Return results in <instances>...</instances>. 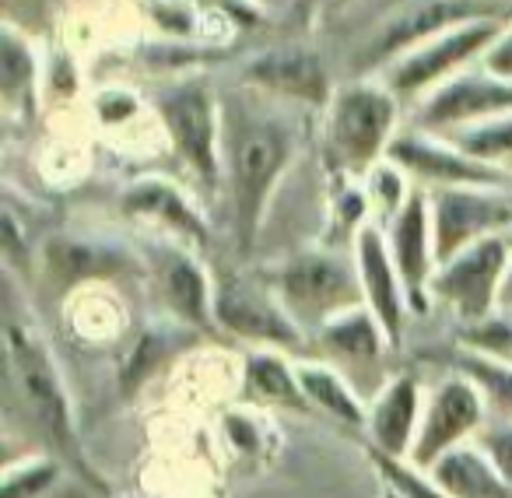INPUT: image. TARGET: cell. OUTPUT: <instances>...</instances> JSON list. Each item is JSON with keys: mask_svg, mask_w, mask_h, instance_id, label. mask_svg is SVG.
<instances>
[{"mask_svg": "<svg viewBox=\"0 0 512 498\" xmlns=\"http://www.w3.org/2000/svg\"><path fill=\"white\" fill-rule=\"evenodd\" d=\"M4 355H8V383L11 393L22 404L25 418L32 421L46 446L53 449L64 467H71L78 477H85L92 488H106L95 467L88 463V453L81 446L78 418H74V404L67 383L60 376V365L53 358L50 344H46L43 330L36 327L29 313L8 302L4 313Z\"/></svg>", "mask_w": 512, "mask_h": 498, "instance_id": "6da1fadb", "label": "cell"}, {"mask_svg": "<svg viewBox=\"0 0 512 498\" xmlns=\"http://www.w3.org/2000/svg\"><path fill=\"white\" fill-rule=\"evenodd\" d=\"M292 134L271 116L232 106L225 116V169L239 246L249 249L271 204L281 172L292 162Z\"/></svg>", "mask_w": 512, "mask_h": 498, "instance_id": "7a4b0ae2", "label": "cell"}, {"mask_svg": "<svg viewBox=\"0 0 512 498\" xmlns=\"http://www.w3.org/2000/svg\"><path fill=\"white\" fill-rule=\"evenodd\" d=\"M397 99L376 85H348L330 99L327 151L348 176H369L393 144Z\"/></svg>", "mask_w": 512, "mask_h": 498, "instance_id": "3957f363", "label": "cell"}, {"mask_svg": "<svg viewBox=\"0 0 512 498\" xmlns=\"http://www.w3.org/2000/svg\"><path fill=\"white\" fill-rule=\"evenodd\" d=\"M274 295L299 327L316 330L348 309L365 306L358 267L323 249H309L285 260L274 271Z\"/></svg>", "mask_w": 512, "mask_h": 498, "instance_id": "277c9868", "label": "cell"}, {"mask_svg": "<svg viewBox=\"0 0 512 498\" xmlns=\"http://www.w3.org/2000/svg\"><path fill=\"white\" fill-rule=\"evenodd\" d=\"M512 264V242L502 235H488V239L474 242L453 260L435 267L432 278V299L446 302L456 313V320L481 323L495 316V306L502 302V288L509 278Z\"/></svg>", "mask_w": 512, "mask_h": 498, "instance_id": "5b68a950", "label": "cell"}, {"mask_svg": "<svg viewBox=\"0 0 512 498\" xmlns=\"http://www.w3.org/2000/svg\"><path fill=\"white\" fill-rule=\"evenodd\" d=\"M484 425H488V400H484V393L467 376L453 372L449 379H442V383H435L428 390L418 439H414L411 449V463L428 470L449 449L474 439Z\"/></svg>", "mask_w": 512, "mask_h": 498, "instance_id": "8992f818", "label": "cell"}, {"mask_svg": "<svg viewBox=\"0 0 512 498\" xmlns=\"http://www.w3.org/2000/svg\"><path fill=\"white\" fill-rule=\"evenodd\" d=\"M512 225V207L488 186H439L432 193L435 264H446L474 242L502 235Z\"/></svg>", "mask_w": 512, "mask_h": 498, "instance_id": "52a82bcc", "label": "cell"}, {"mask_svg": "<svg viewBox=\"0 0 512 498\" xmlns=\"http://www.w3.org/2000/svg\"><path fill=\"white\" fill-rule=\"evenodd\" d=\"M158 113L179 158L207 190H214L221 179V120L211 92L204 85H179L162 95Z\"/></svg>", "mask_w": 512, "mask_h": 498, "instance_id": "ba28073f", "label": "cell"}, {"mask_svg": "<svg viewBox=\"0 0 512 498\" xmlns=\"http://www.w3.org/2000/svg\"><path fill=\"white\" fill-rule=\"evenodd\" d=\"M214 320H218L221 330L242 337V341L260 344V348H302V327L281 306L278 295H271L260 285H249L242 278H228L214 288Z\"/></svg>", "mask_w": 512, "mask_h": 498, "instance_id": "9c48e42d", "label": "cell"}, {"mask_svg": "<svg viewBox=\"0 0 512 498\" xmlns=\"http://www.w3.org/2000/svg\"><path fill=\"white\" fill-rule=\"evenodd\" d=\"M390 253L407 292V306L414 313H428L435 278V235H432V200L425 193H411L390 225Z\"/></svg>", "mask_w": 512, "mask_h": 498, "instance_id": "30bf717a", "label": "cell"}, {"mask_svg": "<svg viewBox=\"0 0 512 498\" xmlns=\"http://www.w3.org/2000/svg\"><path fill=\"white\" fill-rule=\"evenodd\" d=\"M355 267H358V281H362V295L365 306L376 313V320L383 323L386 337L397 348L400 334H404V316H407V292L400 271L393 264L390 242L379 232V225L365 221L355 232Z\"/></svg>", "mask_w": 512, "mask_h": 498, "instance_id": "8fae6325", "label": "cell"}, {"mask_svg": "<svg viewBox=\"0 0 512 498\" xmlns=\"http://www.w3.org/2000/svg\"><path fill=\"white\" fill-rule=\"evenodd\" d=\"M421 411H425V397H421L418 379L411 372L393 376L369 404V425H365L369 449L411 460L414 439L421 428Z\"/></svg>", "mask_w": 512, "mask_h": 498, "instance_id": "7c38bea8", "label": "cell"}, {"mask_svg": "<svg viewBox=\"0 0 512 498\" xmlns=\"http://www.w3.org/2000/svg\"><path fill=\"white\" fill-rule=\"evenodd\" d=\"M386 155L397 169L414 172L435 186H502V172H495L488 162H477L460 148H446L425 137H393Z\"/></svg>", "mask_w": 512, "mask_h": 498, "instance_id": "4fadbf2b", "label": "cell"}, {"mask_svg": "<svg viewBox=\"0 0 512 498\" xmlns=\"http://www.w3.org/2000/svg\"><path fill=\"white\" fill-rule=\"evenodd\" d=\"M512 113V81L498 74L456 78L432 95L421 109V127H456V123L495 120Z\"/></svg>", "mask_w": 512, "mask_h": 498, "instance_id": "5bb4252c", "label": "cell"}, {"mask_svg": "<svg viewBox=\"0 0 512 498\" xmlns=\"http://www.w3.org/2000/svg\"><path fill=\"white\" fill-rule=\"evenodd\" d=\"M151 264H155V278L158 288H162L165 306L183 323L211 334L218 327V320H214V288L207 281L204 267L176 246H158L151 253Z\"/></svg>", "mask_w": 512, "mask_h": 498, "instance_id": "9a60e30c", "label": "cell"}, {"mask_svg": "<svg viewBox=\"0 0 512 498\" xmlns=\"http://www.w3.org/2000/svg\"><path fill=\"white\" fill-rule=\"evenodd\" d=\"M498 36L495 22H463L453 25L446 36L432 39L428 46H421L418 53L404 60V67L393 71V88L397 92H418V88L432 85L435 78H442L446 71H453L456 64L477 53L481 46H488Z\"/></svg>", "mask_w": 512, "mask_h": 498, "instance_id": "2e32d148", "label": "cell"}, {"mask_svg": "<svg viewBox=\"0 0 512 498\" xmlns=\"http://www.w3.org/2000/svg\"><path fill=\"white\" fill-rule=\"evenodd\" d=\"M246 78L253 85H264L278 95H292L302 102H327V71L320 57L306 50H274L249 60Z\"/></svg>", "mask_w": 512, "mask_h": 498, "instance_id": "e0dca14e", "label": "cell"}, {"mask_svg": "<svg viewBox=\"0 0 512 498\" xmlns=\"http://www.w3.org/2000/svg\"><path fill=\"white\" fill-rule=\"evenodd\" d=\"M467 15H470L467 0H428V4H418V8L390 18V22L379 29L372 46L362 53V64H376V60H386L390 53L404 50V46L418 43V39H428L442 29H453V25L463 22Z\"/></svg>", "mask_w": 512, "mask_h": 498, "instance_id": "ac0fdd59", "label": "cell"}, {"mask_svg": "<svg viewBox=\"0 0 512 498\" xmlns=\"http://www.w3.org/2000/svg\"><path fill=\"white\" fill-rule=\"evenodd\" d=\"M428 474L449 498H512V488L477 442L449 449L428 467Z\"/></svg>", "mask_w": 512, "mask_h": 498, "instance_id": "d6986e66", "label": "cell"}, {"mask_svg": "<svg viewBox=\"0 0 512 498\" xmlns=\"http://www.w3.org/2000/svg\"><path fill=\"white\" fill-rule=\"evenodd\" d=\"M123 211L134 214V218L162 221V225H169L172 232L186 235V239L200 242V246L207 242L204 214H200L197 207H193L190 200L176 190V186L165 183V179H155V176L137 179V183L123 193Z\"/></svg>", "mask_w": 512, "mask_h": 498, "instance_id": "ffe728a7", "label": "cell"}, {"mask_svg": "<svg viewBox=\"0 0 512 498\" xmlns=\"http://www.w3.org/2000/svg\"><path fill=\"white\" fill-rule=\"evenodd\" d=\"M242 390L253 404L267 407H295V411H309V400L299 383V365L285 358V351L274 348H256L242 362Z\"/></svg>", "mask_w": 512, "mask_h": 498, "instance_id": "44dd1931", "label": "cell"}, {"mask_svg": "<svg viewBox=\"0 0 512 498\" xmlns=\"http://www.w3.org/2000/svg\"><path fill=\"white\" fill-rule=\"evenodd\" d=\"M316 341L327 355L344 358V362H376L390 348V337L369 306H355L323 323L316 330Z\"/></svg>", "mask_w": 512, "mask_h": 498, "instance_id": "7402d4cb", "label": "cell"}, {"mask_svg": "<svg viewBox=\"0 0 512 498\" xmlns=\"http://www.w3.org/2000/svg\"><path fill=\"white\" fill-rule=\"evenodd\" d=\"M299 383H302V393H306L309 407L323 411L327 418L341 421V425L365 432V425H369V407L358 400V393L351 390V383L337 369L320 365V362H299Z\"/></svg>", "mask_w": 512, "mask_h": 498, "instance_id": "603a6c76", "label": "cell"}, {"mask_svg": "<svg viewBox=\"0 0 512 498\" xmlns=\"http://www.w3.org/2000/svg\"><path fill=\"white\" fill-rule=\"evenodd\" d=\"M449 362H453V372L467 376L470 383L484 393L488 407H495L498 414L512 418V365L495 362V358H488V355H477V351L460 348V344L453 348Z\"/></svg>", "mask_w": 512, "mask_h": 498, "instance_id": "cb8c5ba5", "label": "cell"}, {"mask_svg": "<svg viewBox=\"0 0 512 498\" xmlns=\"http://www.w3.org/2000/svg\"><path fill=\"white\" fill-rule=\"evenodd\" d=\"M369 460L376 463V470L383 474L386 488L397 491L400 498H449L439 484L432 481L428 470H421L418 463L400 460V456H386L379 449H369Z\"/></svg>", "mask_w": 512, "mask_h": 498, "instance_id": "d4e9b609", "label": "cell"}, {"mask_svg": "<svg viewBox=\"0 0 512 498\" xmlns=\"http://www.w3.org/2000/svg\"><path fill=\"white\" fill-rule=\"evenodd\" d=\"M453 148L488 165L502 155H512V113L502 116V120H481L470 130H460L453 137Z\"/></svg>", "mask_w": 512, "mask_h": 498, "instance_id": "484cf974", "label": "cell"}, {"mask_svg": "<svg viewBox=\"0 0 512 498\" xmlns=\"http://www.w3.org/2000/svg\"><path fill=\"white\" fill-rule=\"evenodd\" d=\"M456 344L477 351V355L495 358V362L512 365V313L488 316V320H481V323H467V327H460Z\"/></svg>", "mask_w": 512, "mask_h": 498, "instance_id": "4316f807", "label": "cell"}, {"mask_svg": "<svg viewBox=\"0 0 512 498\" xmlns=\"http://www.w3.org/2000/svg\"><path fill=\"white\" fill-rule=\"evenodd\" d=\"M57 456H32L4 470V498H39L60 477Z\"/></svg>", "mask_w": 512, "mask_h": 498, "instance_id": "83f0119b", "label": "cell"}, {"mask_svg": "<svg viewBox=\"0 0 512 498\" xmlns=\"http://www.w3.org/2000/svg\"><path fill=\"white\" fill-rule=\"evenodd\" d=\"M32 78H36V64H32L29 46H22V39L4 32V50H0V88H4V99H25V92H32Z\"/></svg>", "mask_w": 512, "mask_h": 498, "instance_id": "f1b7e54d", "label": "cell"}, {"mask_svg": "<svg viewBox=\"0 0 512 498\" xmlns=\"http://www.w3.org/2000/svg\"><path fill=\"white\" fill-rule=\"evenodd\" d=\"M477 446L488 453V460L495 463V470L512 488V418L484 425L481 432H477Z\"/></svg>", "mask_w": 512, "mask_h": 498, "instance_id": "f546056e", "label": "cell"}, {"mask_svg": "<svg viewBox=\"0 0 512 498\" xmlns=\"http://www.w3.org/2000/svg\"><path fill=\"white\" fill-rule=\"evenodd\" d=\"M225 428H228V439H232V446H239V453H256V449L264 446L267 425L260 421V414L228 411L225 414Z\"/></svg>", "mask_w": 512, "mask_h": 498, "instance_id": "4dcf8cb0", "label": "cell"}, {"mask_svg": "<svg viewBox=\"0 0 512 498\" xmlns=\"http://www.w3.org/2000/svg\"><path fill=\"white\" fill-rule=\"evenodd\" d=\"M488 71L498 74V78H512V32L495 43V50L488 57Z\"/></svg>", "mask_w": 512, "mask_h": 498, "instance_id": "1f68e13d", "label": "cell"}, {"mask_svg": "<svg viewBox=\"0 0 512 498\" xmlns=\"http://www.w3.org/2000/svg\"><path fill=\"white\" fill-rule=\"evenodd\" d=\"M320 4H323V0H295V15H299V22H306V18H313Z\"/></svg>", "mask_w": 512, "mask_h": 498, "instance_id": "d6a6232c", "label": "cell"}, {"mask_svg": "<svg viewBox=\"0 0 512 498\" xmlns=\"http://www.w3.org/2000/svg\"><path fill=\"white\" fill-rule=\"evenodd\" d=\"M502 302L512 309V264H509V278H505V288H502Z\"/></svg>", "mask_w": 512, "mask_h": 498, "instance_id": "836d02e7", "label": "cell"}, {"mask_svg": "<svg viewBox=\"0 0 512 498\" xmlns=\"http://www.w3.org/2000/svg\"><path fill=\"white\" fill-rule=\"evenodd\" d=\"M383 498H400V495H397V491H390V488H386V491H383Z\"/></svg>", "mask_w": 512, "mask_h": 498, "instance_id": "e575fe53", "label": "cell"}]
</instances>
